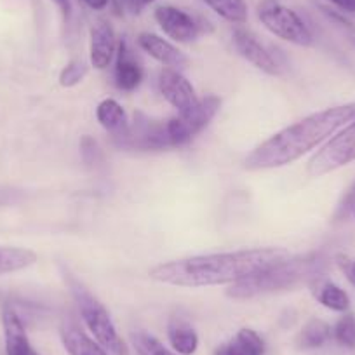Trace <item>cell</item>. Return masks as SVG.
Segmentation results:
<instances>
[{"instance_id": "cell-3", "label": "cell", "mask_w": 355, "mask_h": 355, "mask_svg": "<svg viewBox=\"0 0 355 355\" xmlns=\"http://www.w3.org/2000/svg\"><path fill=\"white\" fill-rule=\"evenodd\" d=\"M327 259L320 252L288 258L286 261L272 266L268 270L259 272L252 277L244 279L241 282L232 284L227 295L235 300H248L254 296L266 295V293L291 289L302 282H313L322 277L326 270Z\"/></svg>"}, {"instance_id": "cell-12", "label": "cell", "mask_w": 355, "mask_h": 355, "mask_svg": "<svg viewBox=\"0 0 355 355\" xmlns=\"http://www.w3.org/2000/svg\"><path fill=\"white\" fill-rule=\"evenodd\" d=\"M232 40H234V46L237 49V53L244 60H248L249 63H252L256 68L265 71V73L279 75L277 61L258 42V39L251 32H248L244 28H237L234 32V35H232Z\"/></svg>"}, {"instance_id": "cell-15", "label": "cell", "mask_w": 355, "mask_h": 355, "mask_svg": "<svg viewBox=\"0 0 355 355\" xmlns=\"http://www.w3.org/2000/svg\"><path fill=\"white\" fill-rule=\"evenodd\" d=\"M143 80V68L129 49L128 40H121L117 46V64H115V84L121 91H135Z\"/></svg>"}, {"instance_id": "cell-17", "label": "cell", "mask_w": 355, "mask_h": 355, "mask_svg": "<svg viewBox=\"0 0 355 355\" xmlns=\"http://www.w3.org/2000/svg\"><path fill=\"white\" fill-rule=\"evenodd\" d=\"M167 336L173 350L178 355H193L199 348V334L187 320L171 319Z\"/></svg>"}, {"instance_id": "cell-13", "label": "cell", "mask_w": 355, "mask_h": 355, "mask_svg": "<svg viewBox=\"0 0 355 355\" xmlns=\"http://www.w3.org/2000/svg\"><path fill=\"white\" fill-rule=\"evenodd\" d=\"M138 46L141 47L145 53H148L153 60H157L159 63L166 64L167 68H173V70H183V68L189 67V58L178 49L176 46H173L171 42H167L162 37L155 35V33L143 32L138 37Z\"/></svg>"}, {"instance_id": "cell-20", "label": "cell", "mask_w": 355, "mask_h": 355, "mask_svg": "<svg viewBox=\"0 0 355 355\" xmlns=\"http://www.w3.org/2000/svg\"><path fill=\"white\" fill-rule=\"evenodd\" d=\"M96 119L101 124V128H105L112 135H119L124 129H128L129 125L125 110L112 98H107V100H103L98 105Z\"/></svg>"}, {"instance_id": "cell-23", "label": "cell", "mask_w": 355, "mask_h": 355, "mask_svg": "<svg viewBox=\"0 0 355 355\" xmlns=\"http://www.w3.org/2000/svg\"><path fill=\"white\" fill-rule=\"evenodd\" d=\"M331 338V327L329 324L324 322L320 319H312L303 326L302 333L298 336V347L305 348V350H312V348H319L326 343Z\"/></svg>"}, {"instance_id": "cell-10", "label": "cell", "mask_w": 355, "mask_h": 355, "mask_svg": "<svg viewBox=\"0 0 355 355\" xmlns=\"http://www.w3.org/2000/svg\"><path fill=\"white\" fill-rule=\"evenodd\" d=\"M159 87L162 96L176 108L178 114H187L200 101L193 85L183 77L180 70L164 68L159 75Z\"/></svg>"}, {"instance_id": "cell-28", "label": "cell", "mask_w": 355, "mask_h": 355, "mask_svg": "<svg viewBox=\"0 0 355 355\" xmlns=\"http://www.w3.org/2000/svg\"><path fill=\"white\" fill-rule=\"evenodd\" d=\"M336 261L338 265H340L341 272L345 274V277H347L348 282L355 288V259L348 258V256H338Z\"/></svg>"}, {"instance_id": "cell-32", "label": "cell", "mask_w": 355, "mask_h": 355, "mask_svg": "<svg viewBox=\"0 0 355 355\" xmlns=\"http://www.w3.org/2000/svg\"><path fill=\"white\" fill-rule=\"evenodd\" d=\"M153 2H155V0H131V6H129V9H131V12H141L143 8L153 4Z\"/></svg>"}, {"instance_id": "cell-7", "label": "cell", "mask_w": 355, "mask_h": 355, "mask_svg": "<svg viewBox=\"0 0 355 355\" xmlns=\"http://www.w3.org/2000/svg\"><path fill=\"white\" fill-rule=\"evenodd\" d=\"M220 107V98L206 96L190 112H187V114H178V117L166 121L171 146L173 148H180V146L192 141L202 129H206L209 125V122L218 114Z\"/></svg>"}, {"instance_id": "cell-6", "label": "cell", "mask_w": 355, "mask_h": 355, "mask_svg": "<svg viewBox=\"0 0 355 355\" xmlns=\"http://www.w3.org/2000/svg\"><path fill=\"white\" fill-rule=\"evenodd\" d=\"M355 160V119L345 125L336 136H331L326 145L309 160L306 173L312 178L324 176Z\"/></svg>"}, {"instance_id": "cell-33", "label": "cell", "mask_w": 355, "mask_h": 355, "mask_svg": "<svg viewBox=\"0 0 355 355\" xmlns=\"http://www.w3.org/2000/svg\"><path fill=\"white\" fill-rule=\"evenodd\" d=\"M354 216H355V211H354Z\"/></svg>"}, {"instance_id": "cell-9", "label": "cell", "mask_w": 355, "mask_h": 355, "mask_svg": "<svg viewBox=\"0 0 355 355\" xmlns=\"http://www.w3.org/2000/svg\"><path fill=\"white\" fill-rule=\"evenodd\" d=\"M155 21L159 23L160 30L176 42H192L200 33L197 19L174 6H159L155 9Z\"/></svg>"}, {"instance_id": "cell-27", "label": "cell", "mask_w": 355, "mask_h": 355, "mask_svg": "<svg viewBox=\"0 0 355 355\" xmlns=\"http://www.w3.org/2000/svg\"><path fill=\"white\" fill-rule=\"evenodd\" d=\"M354 211H355V183L350 187V190L347 192V196L343 197L341 204L338 206L336 218H345V216H348L350 213H354Z\"/></svg>"}, {"instance_id": "cell-26", "label": "cell", "mask_w": 355, "mask_h": 355, "mask_svg": "<svg viewBox=\"0 0 355 355\" xmlns=\"http://www.w3.org/2000/svg\"><path fill=\"white\" fill-rule=\"evenodd\" d=\"M85 75H87V64L82 60H73L61 70L60 84L63 87H73L84 80Z\"/></svg>"}, {"instance_id": "cell-34", "label": "cell", "mask_w": 355, "mask_h": 355, "mask_svg": "<svg viewBox=\"0 0 355 355\" xmlns=\"http://www.w3.org/2000/svg\"><path fill=\"white\" fill-rule=\"evenodd\" d=\"M354 259H355V258H354Z\"/></svg>"}, {"instance_id": "cell-8", "label": "cell", "mask_w": 355, "mask_h": 355, "mask_svg": "<svg viewBox=\"0 0 355 355\" xmlns=\"http://www.w3.org/2000/svg\"><path fill=\"white\" fill-rule=\"evenodd\" d=\"M115 145L121 148L136 150H167L173 148L167 135L166 121H152L145 115H135V122L119 135H114Z\"/></svg>"}, {"instance_id": "cell-25", "label": "cell", "mask_w": 355, "mask_h": 355, "mask_svg": "<svg viewBox=\"0 0 355 355\" xmlns=\"http://www.w3.org/2000/svg\"><path fill=\"white\" fill-rule=\"evenodd\" d=\"M334 340L347 348H355V315L347 313L336 322L333 329Z\"/></svg>"}, {"instance_id": "cell-2", "label": "cell", "mask_w": 355, "mask_h": 355, "mask_svg": "<svg viewBox=\"0 0 355 355\" xmlns=\"http://www.w3.org/2000/svg\"><path fill=\"white\" fill-rule=\"evenodd\" d=\"M355 119V103L338 105L309 115L256 146L245 159V167L251 171L277 169L293 164L329 139L331 136Z\"/></svg>"}, {"instance_id": "cell-18", "label": "cell", "mask_w": 355, "mask_h": 355, "mask_svg": "<svg viewBox=\"0 0 355 355\" xmlns=\"http://www.w3.org/2000/svg\"><path fill=\"white\" fill-rule=\"evenodd\" d=\"M265 354V343L256 331L244 329L239 331L230 343L223 345L216 350L214 355H263Z\"/></svg>"}, {"instance_id": "cell-5", "label": "cell", "mask_w": 355, "mask_h": 355, "mask_svg": "<svg viewBox=\"0 0 355 355\" xmlns=\"http://www.w3.org/2000/svg\"><path fill=\"white\" fill-rule=\"evenodd\" d=\"M258 18L268 32L286 42L303 47L313 42L312 32L305 21L293 9L277 0H261L258 4Z\"/></svg>"}, {"instance_id": "cell-14", "label": "cell", "mask_w": 355, "mask_h": 355, "mask_svg": "<svg viewBox=\"0 0 355 355\" xmlns=\"http://www.w3.org/2000/svg\"><path fill=\"white\" fill-rule=\"evenodd\" d=\"M2 326H4L6 336V352L8 355H35L37 352L30 345L28 334H26L25 324L19 319L18 313L6 306L2 312Z\"/></svg>"}, {"instance_id": "cell-11", "label": "cell", "mask_w": 355, "mask_h": 355, "mask_svg": "<svg viewBox=\"0 0 355 355\" xmlns=\"http://www.w3.org/2000/svg\"><path fill=\"white\" fill-rule=\"evenodd\" d=\"M117 54V37L115 30L107 19H98L89 33V60L96 70L110 67Z\"/></svg>"}, {"instance_id": "cell-16", "label": "cell", "mask_w": 355, "mask_h": 355, "mask_svg": "<svg viewBox=\"0 0 355 355\" xmlns=\"http://www.w3.org/2000/svg\"><path fill=\"white\" fill-rule=\"evenodd\" d=\"M61 341L68 355H108V352L98 341L87 336L80 327L71 320H64L61 326Z\"/></svg>"}, {"instance_id": "cell-29", "label": "cell", "mask_w": 355, "mask_h": 355, "mask_svg": "<svg viewBox=\"0 0 355 355\" xmlns=\"http://www.w3.org/2000/svg\"><path fill=\"white\" fill-rule=\"evenodd\" d=\"M82 2L93 11H103L112 4V0H82Z\"/></svg>"}, {"instance_id": "cell-30", "label": "cell", "mask_w": 355, "mask_h": 355, "mask_svg": "<svg viewBox=\"0 0 355 355\" xmlns=\"http://www.w3.org/2000/svg\"><path fill=\"white\" fill-rule=\"evenodd\" d=\"M331 4L345 12H355V0H329Z\"/></svg>"}, {"instance_id": "cell-21", "label": "cell", "mask_w": 355, "mask_h": 355, "mask_svg": "<svg viewBox=\"0 0 355 355\" xmlns=\"http://www.w3.org/2000/svg\"><path fill=\"white\" fill-rule=\"evenodd\" d=\"M37 261V254L25 248H0V275L25 270Z\"/></svg>"}, {"instance_id": "cell-22", "label": "cell", "mask_w": 355, "mask_h": 355, "mask_svg": "<svg viewBox=\"0 0 355 355\" xmlns=\"http://www.w3.org/2000/svg\"><path fill=\"white\" fill-rule=\"evenodd\" d=\"M211 11L216 12L220 18L235 25H244L248 21V4L245 0H204Z\"/></svg>"}, {"instance_id": "cell-24", "label": "cell", "mask_w": 355, "mask_h": 355, "mask_svg": "<svg viewBox=\"0 0 355 355\" xmlns=\"http://www.w3.org/2000/svg\"><path fill=\"white\" fill-rule=\"evenodd\" d=\"M132 343H135L139 355H178L176 352L164 347L155 336H152L148 333H143V331H138V333L132 334Z\"/></svg>"}, {"instance_id": "cell-19", "label": "cell", "mask_w": 355, "mask_h": 355, "mask_svg": "<svg viewBox=\"0 0 355 355\" xmlns=\"http://www.w3.org/2000/svg\"><path fill=\"white\" fill-rule=\"evenodd\" d=\"M313 296L317 302L333 312H347L350 309V298L340 286L319 277L312 282Z\"/></svg>"}, {"instance_id": "cell-31", "label": "cell", "mask_w": 355, "mask_h": 355, "mask_svg": "<svg viewBox=\"0 0 355 355\" xmlns=\"http://www.w3.org/2000/svg\"><path fill=\"white\" fill-rule=\"evenodd\" d=\"M53 2L58 6V8H60L61 15H63L64 19L70 18V15H71V0H53Z\"/></svg>"}, {"instance_id": "cell-4", "label": "cell", "mask_w": 355, "mask_h": 355, "mask_svg": "<svg viewBox=\"0 0 355 355\" xmlns=\"http://www.w3.org/2000/svg\"><path fill=\"white\" fill-rule=\"evenodd\" d=\"M68 286H70L71 295L77 302L85 327L96 338L98 343L112 355H129L128 347L119 336L114 320H112L110 313L105 309L103 303L94 298L77 279L68 277Z\"/></svg>"}, {"instance_id": "cell-1", "label": "cell", "mask_w": 355, "mask_h": 355, "mask_svg": "<svg viewBox=\"0 0 355 355\" xmlns=\"http://www.w3.org/2000/svg\"><path fill=\"white\" fill-rule=\"evenodd\" d=\"M288 258H291V254L282 248L239 249L160 263L153 266L148 275L153 281L180 288L225 286L268 270Z\"/></svg>"}]
</instances>
